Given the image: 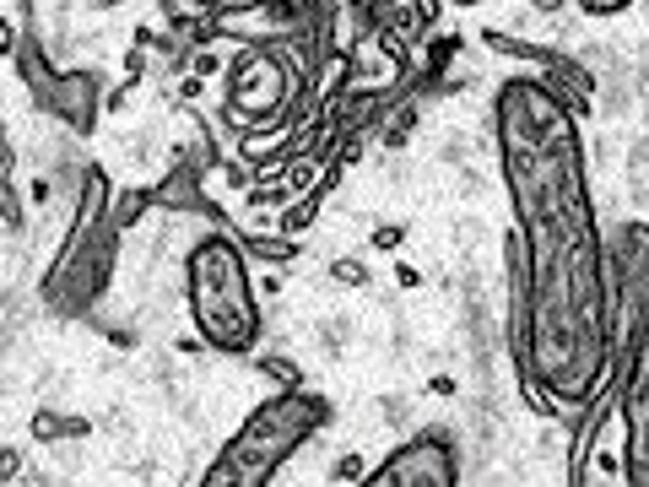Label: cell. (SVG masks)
<instances>
[{"label":"cell","mask_w":649,"mask_h":487,"mask_svg":"<svg viewBox=\"0 0 649 487\" xmlns=\"http://www.w3.org/2000/svg\"><path fill=\"white\" fill-rule=\"evenodd\" d=\"M498 141L525 244L514 341L531 379L552 401L585 406L606 379L612 320H606L601 239L579 174V141L558 92L541 82H509L498 98Z\"/></svg>","instance_id":"1"},{"label":"cell","mask_w":649,"mask_h":487,"mask_svg":"<svg viewBox=\"0 0 649 487\" xmlns=\"http://www.w3.org/2000/svg\"><path fill=\"white\" fill-rule=\"evenodd\" d=\"M184 304H190L195 336L206 347L244 358L260 341V298H255V276H249L244 249L222 233L190 244L184 255Z\"/></svg>","instance_id":"2"},{"label":"cell","mask_w":649,"mask_h":487,"mask_svg":"<svg viewBox=\"0 0 649 487\" xmlns=\"http://www.w3.org/2000/svg\"><path fill=\"white\" fill-rule=\"evenodd\" d=\"M330 417V406L320 396H303V390H282V396L260 401L244 417V428L233 433V444L222 450V460L206 471V482H228V487H255L271 482L276 466L309 439Z\"/></svg>","instance_id":"3"},{"label":"cell","mask_w":649,"mask_h":487,"mask_svg":"<svg viewBox=\"0 0 649 487\" xmlns=\"http://www.w3.org/2000/svg\"><path fill=\"white\" fill-rule=\"evenodd\" d=\"M617 417H622V482L633 487H649V320L639 341H633V363H628V379H622V401H617Z\"/></svg>","instance_id":"4"},{"label":"cell","mask_w":649,"mask_h":487,"mask_svg":"<svg viewBox=\"0 0 649 487\" xmlns=\"http://www.w3.org/2000/svg\"><path fill=\"white\" fill-rule=\"evenodd\" d=\"M368 482H412V487H449L460 482V466H455V450H449L444 433H422V439H412L406 450H395L390 460H384L379 471H368Z\"/></svg>","instance_id":"5"},{"label":"cell","mask_w":649,"mask_h":487,"mask_svg":"<svg viewBox=\"0 0 649 487\" xmlns=\"http://www.w3.org/2000/svg\"><path fill=\"white\" fill-rule=\"evenodd\" d=\"M579 6H585L590 17H617V11H628L633 0H579Z\"/></svg>","instance_id":"6"},{"label":"cell","mask_w":649,"mask_h":487,"mask_svg":"<svg viewBox=\"0 0 649 487\" xmlns=\"http://www.w3.org/2000/svg\"><path fill=\"white\" fill-rule=\"evenodd\" d=\"M330 276H336V282H347V287H363V266H357V260H336Z\"/></svg>","instance_id":"7"},{"label":"cell","mask_w":649,"mask_h":487,"mask_svg":"<svg viewBox=\"0 0 649 487\" xmlns=\"http://www.w3.org/2000/svg\"><path fill=\"white\" fill-rule=\"evenodd\" d=\"M401 244V228L395 222H384V228H374V249H395Z\"/></svg>","instance_id":"8"},{"label":"cell","mask_w":649,"mask_h":487,"mask_svg":"<svg viewBox=\"0 0 649 487\" xmlns=\"http://www.w3.org/2000/svg\"><path fill=\"white\" fill-rule=\"evenodd\" d=\"M395 282H401V287H417V282H422V276H417L412 266H395Z\"/></svg>","instance_id":"9"},{"label":"cell","mask_w":649,"mask_h":487,"mask_svg":"<svg viewBox=\"0 0 649 487\" xmlns=\"http://www.w3.org/2000/svg\"><path fill=\"white\" fill-rule=\"evenodd\" d=\"M531 6H541V11H558V6H563V0H531Z\"/></svg>","instance_id":"10"},{"label":"cell","mask_w":649,"mask_h":487,"mask_svg":"<svg viewBox=\"0 0 649 487\" xmlns=\"http://www.w3.org/2000/svg\"><path fill=\"white\" fill-rule=\"evenodd\" d=\"M449 6H482V0H449Z\"/></svg>","instance_id":"11"}]
</instances>
